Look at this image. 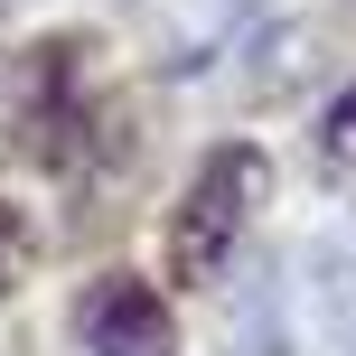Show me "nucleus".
Masks as SVG:
<instances>
[{
  "label": "nucleus",
  "instance_id": "f257e3e1",
  "mask_svg": "<svg viewBox=\"0 0 356 356\" xmlns=\"http://www.w3.org/2000/svg\"><path fill=\"white\" fill-rule=\"evenodd\" d=\"M263 188H272V160L253 141H216L207 160H197L188 197H178V216H169V282L178 291H207L216 272L234 263V244H244Z\"/></svg>",
  "mask_w": 356,
  "mask_h": 356
},
{
  "label": "nucleus",
  "instance_id": "f03ea898",
  "mask_svg": "<svg viewBox=\"0 0 356 356\" xmlns=\"http://www.w3.org/2000/svg\"><path fill=\"white\" fill-rule=\"evenodd\" d=\"M75 347L85 356H178V319L160 300V282L141 272H94L75 300Z\"/></svg>",
  "mask_w": 356,
  "mask_h": 356
},
{
  "label": "nucleus",
  "instance_id": "7ed1b4c3",
  "mask_svg": "<svg viewBox=\"0 0 356 356\" xmlns=\"http://www.w3.org/2000/svg\"><path fill=\"white\" fill-rule=\"evenodd\" d=\"M319 319H328V338L356 356V216L319 244Z\"/></svg>",
  "mask_w": 356,
  "mask_h": 356
},
{
  "label": "nucleus",
  "instance_id": "20e7f679",
  "mask_svg": "<svg viewBox=\"0 0 356 356\" xmlns=\"http://www.w3.org/2000/svg\"><path fill=\"white\" fill-rule=\"evenodd\" d=\"M234 356H291V338H282V291H272V272H253V291L234 300Z\"/></svg>",
  "mask_w": 356,
  "mask_h": 356
},
{
  "label": "nucleus",
  "instance_id": "39448f33",
  "mask_svg": "<svg viewBox=\"0 0 356 356\" xmlns=\"http://www.w3.org/2000/svg\"><path fill=\"white\" fill-rule=\"evenodd\" d=\"M319 169L328 178H356V85L319 113Z\"/></svg>",
  "mask_w": 356,
  "mask_h": 356
},
{
  "label": "nucleus",
  "instance_id": "423d86ee",
  "mask_svg": "<svg viewBox=\"0 0 356 356\" xmlns=\"http://www.w3.org/2000/svg\"><path fill=\"white\" fill-rule=\"evenodd\" d=\"M19 263H29V225H19V207H10V197H0V300H10Z\"/></svg>",
  "mask_w": 356,
  "mask_h": 356
}]
</instances>
